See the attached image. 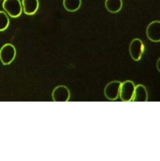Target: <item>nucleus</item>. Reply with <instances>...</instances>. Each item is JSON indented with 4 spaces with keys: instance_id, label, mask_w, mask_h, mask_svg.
<instances>
[{
    "instance_id": "obj_1",
    "label": "nucleus",
    "mask_w": 160,
    "mask_h": 161,
    "mask_svg": "<svg viewBox=\"0 0 160 161\" xmlns=\"http://www.w3.org/2000/svg\"><path fill=\"white\" fill-rule=\"evenodd\" d=\"M16 51L11 43L4 44L0 49V60L3 65L10 64L15 58Z\"/></svg>"
},
{
    "instance_id": "obj_2",
    "label": "nucleus",
    "mask_w": 160,
    "mask_h": 161,
    "mask_svg": "<svg viewBox=\"0 0 160 161\" xmlns=\"http://www.w3.org/2000/svg\"><path fill=\"white\" fill-rule=\"evenodd\" d=\"M3 9L12 18H17L22 12V6L19 0H4Z\"/></svg>"
},
{
    "instance_id": "obj_3",
    "label": "nucleus",
    "mask_w": 160,
    "mask_h": 161,
    "mask_svg": "<svg viewBox=\"0 0 160 161\" xmlns=\"http://www.w3.org/2000/svg\"><path fill=\"white\" fill-rule=\"evenodd\" d=\"M135 87L136 86L131 80H125L122 83L119 93L121 100L124 102L131 101L133 98Z\"/></svg>"
},
{
    "instance_id": "obj_4",
    "label": "nucleus",
    "mask_w": 160,
    "mask_h": 161,
    "mask_svg": "<svg viewBox=\"0 0 160 161\" xmlns=\"http://www.w3.org/2000/svg\"><path fill=\"white\" fill-rule=\"evenodd\" d=\"M122 82L118 80H114L109 82L104 89V94L106 98L114 101L118 98Z\"/></svg>"
},
{
    "instance_id": "obj_5",
    "label": "nucleus",
    "mask_w": 160,
    "mask_h": 161,
    "mask_svg": "<svg viewBox=\"0 0 160 161\" xmlns=\"http://www.w3.org/2000/svg\"><path fill=\"white\" fill-rule=\"evenodd\" d=\"M144 46L142 42L139 38L132 40L129 45V53L134 61H139L144 52Z\"/></svg>"
},
{
    "instance_id": "obj_6",
    "label": "nucleus",
    "mask_w": 160,
    "mask_h": 161,
    "mask_svg": "<svg viewBox=\"0 0 160 161\" xmlns=\"http://www.w3.org/2000/svg\"><path fill=\"white\" fill-rule=\"evenodd\" d=\"M70 96L69 89L63 85L56 86L52 92V98L55 102H67L69 100Z\"/></svg>"
},
{
    "instance_id": "obj_7",
    "label": "nucleus",
    "mask_w": 160,
    "mask_h": 161,
    "mask_svg": "<svg viewBox=\"0 0 160 161\" xmlns=\"http://www.w3.org/2000/svg\"><path fill=\"white\" fill-rule=\"evenodd\" d=\"M146 35L148 39L154 42H160V21L151 22L146 28Z\"/></svg>"
},
{
    "instance_id": "obj_8",
    "label": "nucleus",
    "mask_w": 160,
    "mask_h": 161,
    "mask_svg": "<svg viewBox=\"0 0 160 161\" xmlns=\"http://www.w3.org/2000/svg\"><path fill=\"white\" fill-rule=\"evenodd\" d=\"M147 91L144 86L138 84L135 87V91L132 99L134 102H146L147 100Z\"/></svg>"
},
{
    "instance_id": "obj_9",
    "label": "nucleus",
    "mask_w": 160,
    "mask_h": 161,
    "mask_svg": "<svg viewBox=\"0 0 160 161\" xmlns=\"http://www.w3.org/2000/svg\"><path fill=\"white\" fill-rule=\"evenodd\" d=\"M22 6L25 14H34L39 7L38 0H22Z\"/></svg>"
},
{
    "instance_id": "obj_10",
    "label": "nucleus",
    "mask_w": 160,
    "mask_h": 161,
    "mask_svg": "<svg viewBox=\"0 0 160 161\" xmlns=\"http://www.w3.org/2000/svg\"><path fill=\"white\" fill-rule=\"evenodd\" d=\"M105 6L107 10L111 13L119 12L122 7V0H105Z\"/></svg>"
},
{
    "instance_id": "obj_11",
    "label": "nucleus",
    "mask_w": 160,
    "mask_h": 161,
    "mask_svg": "<svg viewBox=\"0 0 160 161\" xmlns=\"http://www.w3.org/2000/svg\"><path fill=\"white\" fill-rule=\"evenodd\" d=\"M81 0H63V5L66 10L70 12L77 11L81 6Z\"/></svg>"
},
{
    "instance_id": "obj_12",
    "label": "nucleus",
    "mask_w": 160,
    "mask_h": 161,
    "mask_svg": "<svg viewBox=\"0 0 160 161\" xmlns=\"http://www.w3.org/2000/svg\"><path fill=\"white\" fill-rule=\"evenodd\" d=\"M9 19L7 14L2 11H0V31L5 30L9 26Z\"/></svg>"
},
{
    "instance_id": "obj_13",
    "label": "nucleus",
    "mask_w": 160,
    "mask_h": 161,
    "mask_svg": "<svg viewBox=\"0 0 160 161\" xmlns=\"http://www.w3.org/2000/svg\"><path fill=\"white\" fill-rule=\"evenodd\" d=\"M156 67H157V70L160 72V57L158 58V60H157V62H156Z\"/></svg>"
}]
</instances>
